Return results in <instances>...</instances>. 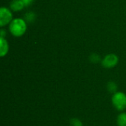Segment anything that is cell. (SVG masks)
I'll list each match as a JSON object with an SVG mask.
<instances>
[{"mask_svg":"<svg viewBox=\"0 0 126 126\" xmlns=\"http://www.w3.org/2000/svg\"><path fill=\"white\" fill-rule=\"evenodd\" d=\"M9 32L12 35L16 38L23 36L27 29V21L21 18H13L9 24Z\"/></svg>","mask_w":126,"mask_h":126,"instance_id":"6da1fadb","label":"cell"},{"mask_svg":"<svg viewBox=\"0 0 126 126\" xmlns=\"http://www.w3.org/2000/svg\"><path fill=\"white\" fill-rule=\"evenodd\" d=\"M111 103L117 111H124L126 109V94L122 92H117L113 94Z\"/></svg>","mask_w":126,"mask_h":126,"instance_id":"7a4b0ae2","label":"cell"},{"mask_svg":"<svg viewBox=\"0 0 126 126\" xmlns=\"http://www.w3.org/2000/svg\"><path fill=\"white\" fill-rule=\"evenodd\" d=\"M13 13L12 10L7 7H1L0 9V27L2 28L13 21Z\"/></svg>","mask_w":126,"mask_h":126,"instance_id":"3957f363","label":"cell"},{"mask_svg":"<svg viewBox=\"0 0 126 126\" xmlns=\"http://www.w3.org/2000/svg\"><path fill=\"white\" fill-rule=\"evenodd\" d=\"M119 62V57L114 53L106 55L101 61L102 66L106 69H111L115 67Z\"/></svg>","mask_w":126,"mask_h":126,"instance_id":"277c9868","label":"cell"},{"mask_svg":"<svg viewBox=\"0 0 126 126\" xmlns=\"http://www.w3.org/2000/svg\"><path fill=\"white\" fill-rule=\"evenodd\" d=\"M9 51V44L5 38L0 37V56L1 58L7 55Z\"/></svg>","mask_w":126,"mask_h":126,"instance_id":"5b68a950","label":"cell"},{"mask_svg":"<svg viewBox=\"0 0 126 126\" xmlns=\"http://www.w3.org/2000/svg\"><path fill=\"white\" fill-rule=\"evenodd\" d=\"M24 4L21 0H12L10 3V9L14 12H18L24 9Z\"/></svg>","mask_w":126,"mask_h":126,"instance_id":"8992f818","label":"cell"},{"mask_svg":"<svg viewBox=\"0 0 126 126\" xmlns=\"http://www.w3.org/2000/svg\"><path fill=\"white\" fill-rule=\"evenodd\" d=\"M117 124L118 126H126V112H122L118 115Z\"/></svg>","mask_w":126,"mask_h":126,"instance_id":"52a82bcc","label":"cell"},{"mask_svg":"<svg viewBox=\"0 0 126 126\" xmlns=\"http://www.w3.org/2000/svg\"><path fill=\"white\" fill-rule=\"evenodd\" d=\"M107 89L109 90V92L114 94L117 92V85L116 84V83L113 81H110L107 84Z\"/></svg>","mask_w":126,"mask_h":126,"instance_id":"ba28073f","label":"cell"},{"mask_svg":"<svg viewBox=\"0 0 126 126\" xmlns=\"http://www.w3.org/2000/svg\"><path fill=\"white\" fill-rule=\"evenodd\" d=\"M24 18H25L24 20H25L26 21H27V22H32V21H33L35 20V15L33 13L30 12V13H27V14H25Z\"/></svg>","mask_w":126,"mask_h":126,"instance_id":"9c48e42d","label":"cell"},{"mask_svg":"<svg viewBox=\"0 0 126 126\" xmlns=\"http://www.w3.org/2000/svg\"><path fill=\"white\" fill-rule=\"evenodd\" d=\"M71 126H83V123L78 118H72L69 121Z\"/></svg>","mask_w":126,"mask_h":126,"instance_id":"30bf717a","label":"cell"},{"mask_svg":"<svg viewBox=\"0 0 126 126\" xmlns=\"http://www.w3.org/2000/svg\"><path fill=\"white\" fill-rule=\"evenodd\" d=\"M90 61H91V62H92V63H98L100 61V56L97 55V54H96V53H93V54H92L91 55H90Z\"/></svg>","mask_w":126,"mask_h":126,"instance_id":"8fae6325","label":"cell"},{"mask_svg":"<svg viewBox=\"0 0 126 126\" xmlns=\"http://www.w3.org/2000/svg\"><path fill=\"white\" fill-rule=\"evenodd\" d=\"M21 1H23V3H24L25 7H28L30 4H32V3L33 2L34 0H21Z\"/></svg>","mask_w":126,"mask_h":126,"instance_id":"7c38bea8","label":"cell"},{"mask_svg":"<svg viewBox=\"0 0 126 126\" xmlns=\"http://www.w3.org/2000/svg\"><path fill=\"white\" fill-rule=\"evenodd\" d=\"M6 34H7L6 31H5L3 28H1V30H0V35H1V36H0V37H3V38H4V36L6 35Z\"/></svg>","mask_w":126,"mask_h":126,"instance_id":"4fadbf2b","label":"cell"}]
</instances>
